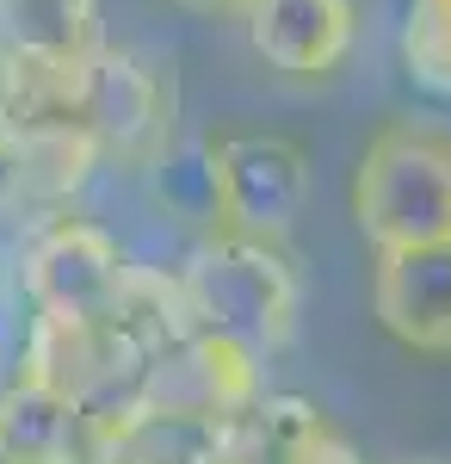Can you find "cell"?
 I'll return each mask as SVG.
<instances>
[{"label":"cell","instance_id":"cell-5","mask_svg":"<svg viewBox=\"0 0 451 464\" xmlns=\"http://www.w3.org/2000/svg\"><path fill=\"white\" fill-rule=\"evenodd\" d=\"M216 179H223V223L254 242H291L297 217L310 205V155L273 137V130H242L216 137Z\"/></svg>","mask_w":451,"mask_h":464},{"label":"cell","instance_id":"cell-11","mask_svg":"<svg viewBox=\"0 0 451 464\" xmlns=\"http://www.w3.org/2000/svg\"><path fill=\"white\" fill-rule=\"evenodd\" d=\"M0 464H87V415L62 391L13 378L0 391Z\"/></svg>","mask_w":451,"mask_h":464},{"label":"cell","instance_id":"cell-2","mask_svg":"<svg viewBox=\"0 0 451 464\" xmlns=\"http://www.w3.org/2000/svg\"><path fill=\"white\" fill-rule=\"evenodd\" d=\"M352 217L371 254L451 242V130L433 118H389L359 155Z\"/></svg>","mask_w":451,"mask_h":464},{"label":"cell","instance_id":"cell-10","mask_svg":"<svg viewBox=\"0 0 451 464\" xmlns=\"http://www.w3.org/2000/svg\"><path fill=\"white\" fill-rule=\"evenodd\" d=\"M210 464H359L347 433L303 396H260L229 409Z\"/></svg>","mask_w":451,"mask_h":464},{"label":"cell","instance_id":"cell-14","mask_svg":"<svg viewBox=\"0 0 451 464\" xmlns=\"http://www.w3.org/2000/svg\"><path fill=\"white\" fill-rule=\"evenodd\" d=\"M174 6L205 13V19H242V13H247V0H174Z\"/></svg>","mask_w":451,"mask_h":464},{"label":"cell","instance_id":"cell-6","mask_svg":"<svg viewBox=\"0 0 451 464\" xmlns=\"http://www.w3.org/2000/svg\"><path fill=\"white\" fill-rule=\"evenodd\" d=\"M229 409L142 391L87 421V464H210Z\"/></svg>","mask_w":451,"mask_h":464},{"label":"cell","instance_id":"cell-4","mask_svg":"<svg viewBox=\"0 0 451 464\" xmlns=\"http://www.w3.org/2000/svg\"><path fill=\"white\" fill-rule=\"evenodd\" d=\"M161 279L137 273L124 248L87 217H50L25 242V297L56 322H118L142 310Z\"/></svg>","mask_w":451,"mask_h":464},{"label":"cell","instance_id":"cell-12","mask_svg":"<svg viewBox=\"0 0 451 464\" xmlns=\"http://www.w3.org/2000/svg\"><path fill=\"white\" fill-rule=\"evenodd\" d=\"M149 192L155 205L174 217V223H192V229H216L223 223V179H216V137H192V143H174L155 168H149Z\"/></svg>","mask_w":451,"mask_h":464},{"label":"cell","instance_id":"cell-1","mask_svg":"<svg viewBox=\"0 0 451 464\" xmlns=\"http://www.w3.org/2000/svg\"><path fill=\"white\" fill-rule=\"evenodd\" d=\"M179 328L210 334L223 347L247 353L260 372L278 359L303 316V273L284 242H254L235 229H210L198 254L174 279Z\"/></svg>","mask_w":451,"mask_h":464},{"label":"cell","instance_id":"cell-8","mask_svg":"<svg viewBox=\"0 0 451 464\" xmlns=\"http://www.w3.org/2000/svg\"><path fill=\"white\" fill-rule=\"evenodd\" d=\"M254 56L284 81H328L341 74L359 37V0H247L242 13Z\"/></svg>","mask_w":451,"mask_h":464},{"label":"cell","instance_id":"cell-13","mask_svg":"<svg viewBox=\"0 0 451 464\" xmlns=\"http://www.w3.org/2000/svg\"><path fill=\"white\" fill-rule=\"evenodd\" d=\"M402 63L427 93L451 100V0H408V13H402Z\"/></svg>","mask_w":451,"mask_h":464},{"label":"cell","instance_id":"cell-3","mask_svg":"<svg viewBox=\"0 0 451 464\" xmlns=\"http://www.w3.org/2000/svg\"><path fill=\"white\" fill-rule=\"evenodd\" d=\"M69 106L93 155L124 168V174H149L174 149V111H179L174 69L137 44H105L93 56V69L81 74Z\"/></svg>","mask_w":451,"mask_h":464},{"label":"cell","instance_id":"cell-9","mask_svg":"<svg viewBox=\"0 0 451 464\" xmlns=\"http://www.w3.org/2000/svg\"><path fill=\"white\" fill-rule=\"evenodd\" d=\"M371 316L427 359H451V242L371 260Z\"/></svg>","mask_w":451,"mask_h":464},{"label":"cell","instance_id":"cell-7","mask_svg":"<svg viewBox=\"0 0 451 464\" xmlns=\"http://www.w3.org/2000/svg\"><path fill=\"white\" fill-rule=\"evenodd\" d=\"M100 50H105L100 0H0V56L37 87L74 93Z\"/></svg>","mask_w":451,"mask_h":464},{"label":"cell","instance_id":"cell-15","mask_svg":"<svg viewBox=\"0 0 451 464\" xmlns=\"http://www.w3.org/2000/svg\"><path fill=\"white\" fill-rule=\"evenodd\" d=\"M396 464H446V459H396Z\"/></svg>","mask_w":451,"mask_h":464}]
</instances>
